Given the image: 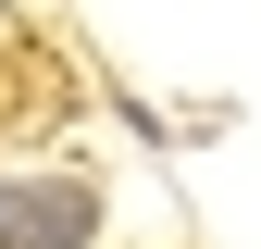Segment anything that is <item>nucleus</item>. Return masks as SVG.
<instances>
[{
  "label": "nucleus",
  "instance_id": "obj_1",
  "mask_svg": "<svg viewBox=\"0 0 261 249\" xmlns=\"http://www.w3.org/2000/svg\"><path fill=\"white\" fill-rule=\"evenodd\" d=\"M87 237H100L87 175H13L0 187V249H87Z\"/></svg>",
  "mask_w": 261,
  "mask_h": 249
}]
</instances>
